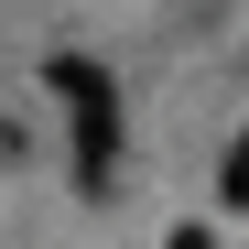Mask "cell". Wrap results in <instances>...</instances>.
<instances>
[{"instance_id": "obj_1", "label": "cell", "mask_w": 249, "mask_h": 249, "mask_svg": "<svg viewBox=\"0 0 249 249\" xmlns=\"http://www.w3.org/2000/svg\"><path fill=\"white\" fill-rule=\"evenodd\" d=\"M44 76H54V98H65V119H76V174L108 184V174H119V87H108V65L54 54Z\"/></svg>"}, {"instance_id": "obj_2", "label": "cell", "mask_w": 249, "mask_h": 249, "mask_svg": "<svg viewBox=\"0 0 249 249\" xmlns=\"http://www.w3.org/2000/svg\"><path fill=\"white\" fill-rule=\"evenodd\" d=\"M217 195H228V206H249V130H238V152H228V174H217Z\"/></svg>"}, {"instance_id": "obj_3", "label": "cell", "mask_w": 249, "mask_h": 249, "mask_svg": "<svg viewBox=\"0 0 249 249\" xmlns=\"http://www.w3.org/2000/svg\"><path fill=\"white\" fill-rule=\"evenodd\" d=\"M162 249H217V228H174V238H162Z\"/></svg>"}]
</instances>
